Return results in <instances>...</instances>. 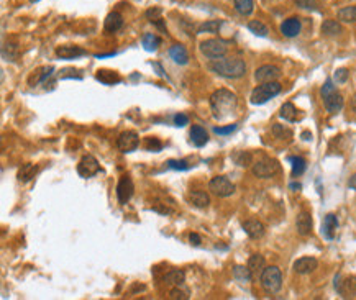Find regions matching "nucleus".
Masks as SVG:
<instances>
[{
	"label": "nucleus",
	"mask_w": 356,
	"mask_h": 300,
	"mask_svg": "<svg viewBox=\"0 0 356 300\" xmlns=\"http://www.w3.org/2000/svg\"><path fill=\"white\" fill-rule=\"evenodd\" d=\"M238 97L228 89H218L210 95V110L215 120H225L237 112Z\"/></svg>",
	"instance_id": "f257e3e1"
},
{
	"label": "nucleus",
	"mask_w": 356,
	"mask_h": 300,
	"mask_svg": "<svg viewBox=\"0 0 356 300\" xmlns=\"http://www.w3.org/2000/svg\"><path fill=\"white\" fill-rule=\"evenodd\" d=\"M212 73H215L220 77L225 79H240L246 74V64L240 57H220V59H212L209 64Z\"/></svg>",
	"instance_id": "f03ea898"
},
{
	"label": "nucleus",
	"mask_w": 356,
	"mask_h": 300,
	"mask_svg": "<svg viewBox=\"0 0 356 300\" xmlns=\"http://www.w3.org/2000/svg\"><path fill=\"white\" fill-rule=\"evenodd\" d=\"M320 95H322V100H323V105H325V109L328 113L335 115L338 112H341L345 105V100L343 97H341V94L336 91V87L333 86V80L332 79H327L325 84L320 89Z\"/></svg>",
	"instance_id": "7ed1b4c3"
},
{
	"label": "nucleus",
	"mask_w": 356,
	"mask_h": 300,
	"mask_svg": "<svg viewBox=\"0 0 356 300\" xmlns=\"http://www.w3.org/2000/svg\"><path fill=\"white\" fill-rule=\"evenodd\" d=\"M281 91H282V86L277 82V80H273V82H263L261 86L253 89L250 100L253 105H263V104H266V102L271 100V98L279 95Z\"/></svg>",
	"instance_id": "20e7f679"
},
{
	"label": "nucleus",
	"mask_w": 356,
	"mask_h": 300,
	"mask_svg": "<svg viewBox=\"0 0 356 300\" xmlns=\"http://www.w3.org/2000/svg\"><path fill=\"white\" fill-rule=\"evenodd\" d=\"M261 285L268 294H277L282 287V274L277 266L264 267L263 274L259 277Z\"/></svg>",
	"instance_id": "39448f33"
},
{
	"label": "nucleus",
	"mask_w": 356,
	"mask_h": 300,
	"mask_svg": "<svg viewBox=\"0 0 356 300\" xmlns=\"http://www.w3.org/2000/svg\"><path fill=\"white\" fill-rule=\"evenodd\" d=\"M200 53L209 59H220L227 55L228 51V41L220 38H210V39H204L199 44Z\"/></svg>",
	"instance_id": "423d86ee"
},
{
	"label": "nucleus",
	"mask_w": 356,
	"mask_h": 300,
	"mask_svg": "<svg viewBox=\"0 0 356 300\" xmlns=\"http://www.w3.org/2000/svg\"><path fill=\"white\" fill-rule=\"evenodd\" d=\"M209 190L214 195L222 197V199H227V197L235 194V184H232L230 179L225 177V176H215V177L210 179Z\"/></svg>",
	"instance_id": "0eeeda50"
},
{
	"label": "nucleus",
	"mask_w": 356,
	"mask_h": 300,
	"mask_svg": "<svg viewBox=\"0 0 356 300\" xmlns=\"http://www.w3.org/2000/svg\"><path fill=\"white\" fill-rule=\"evenodd\" d=\"M279 171H281L279 163L274 159H269V158L259 159L253 164V174L259 179H269V177H273L274 174H277Z\"/></svg>",
	"instance_id": "6e6552de"
},
{
	"label": "nucleus",
	"mask_w": 356,
	"mask_h": 300,
	"mask_svg": "<svg viewBox=\"0 0 356 300\" xmlns=\"http://www.w3.org/2000/svg\"><path fill=\"white\" fill-rule=\"evenodd\" d=\"M99 171H100V164H99V161L92 154H85L80 158L78 164V174L82 179L94 177L96 174H99Z\"/></svg>",
	"instance_id": "1a4fd4ad"
},
{
	"label": "nucleus",
	"mask_w": 356,
	"mask_h": 300,
	"mask_svg": "<svg viewBox=\"0 0 356 300\" xmlns=\"http://www.w3.org/2000/svg\"><path fill=\"white\" fill-rule=\"evenodd\" d=\"M139 146V136L137 131H123L117 140V148L121 151V153H133L135 150Z\"/></svg>",
	"instance_id": "9d476101"
},
{
	"label": "nucleus",
	"mask_w": 356,
	"mask_h": 300,
	"mask_svg": "<svg viewBox=\"0 0 356 300\" xmlns=\"http://www.w3.org/2000/svg\"><path fill=\"white\" fill-rule=\"evenodd\" d=\"M338 281H340V276L335 277L336 292L343 299H355L356 297V277L350 276V277H345L341 282H338Z\"/></svg>",
	"instance_id": "9b49d317"
},
{
	"label": "nucleus",
	"mask_w": 356,
	"mask_h": 300,
	"mask_svg": "<svg viewBox=\"0 0 356 300\" xmlns=\"http://www.w3.org/2000/svg\"><path fill=\"white\" fill-rule=\"evenodd\" d=\"M133 192H135L133 181L128 176H123L119 181V184H117V199H119V202L121 205H127L130 202V199L133 197Z\"/></svg>",
	"instance_id": "f8f14e48"
},
{
	"label": "nucleus",
	"mask_w": 356,
	"mask_h": 300,
	"mask_svg": "<svg viewBox=\"0 0 356 300\" xmlns=\"http://www.w3.org/2000/svg\"><path fill=\"white\" fill-rule=\"evenodd\" d=\"M279 77H281V69H279L277 66H273V64L261 66V68L256 69V73H255V79L261 84L273 82V80H277Z\"/></svg>",
	"instance_id": "ddd939ff"
},
{
	"label": "nucleus",
	"mask_w": 356,
	"mask_h": 300,
	"mask_svg": "<svg viewBox=\"0 0 356 300\" xmlns=\"http://www.w3.org/2000/svg\"><path fill=\"white\" fill-rule=\"evenodd\" d=\"M85 55H87V51L80 46H76V44H62V46L56 48V56L59 59H78V57Z\"/></svg>",
	"instance_id": "4468645a"
},
{
	"label": "nucleus",
	"mask_w": 356,
	"mask_h": 300,
	"mask_svg": "<svg viewBox=\"0 0 356 300\" xmlns=\"http://www.w3.org/2000/svg\"><path fill=\"white\" fill-rule=\"evenodd\" d=\"M300 30H302V23L297 17H291V19L284 20L281 23V33L286 38H296L300 33Z\"/></svg>",
	"instance_id": "2eb2a0df"
},
{
	"label": "nucleus",
	"mask_w": 356,
	"mask_h": 300,
	"mask_svg": "<svg viewBox=\"0 0 356 300\" xmlns=\"http://www.w3.org/2000/svg\"><path fill=\"white\" fill-rule=\"evenodd\" d=\"M318 266V261L312 256H305V258H300L297 259L294 262V271L297 274H310V272H314L317 269Z\"/></svg>",
	"instance_id": "dca6fc26"
},
{
	"label": "nucleus",
	"mask_w": 356,
	"mask_h": 300,
	"mask_svg": "<svg viewBox=\"0 0 356 300\" xmlns=\"http://www.w3.org/2000/svg\"><path fill=\"white\" fill-rule=\"evenodd\" d=\"M241 226H243V230H245L246 235L253 240H259L264 236V231H266L264 225L258 220H246V222H243Z\"/></svg>",
	"instance_id": "f3484780"
},
{
	"label": "nucleus",
	"mask_w": 356,
	"mask_h": 300,
	"mask_svg": "<svg viewBox=\"0 0 356 300\" xmlns=\"http://www.w3.org/2000/svg\"><path fill=\"white\" fill-rule=\"evenodd\" d=\"M189 136H191V143L197 148H202L209 143V133H207L205 128L200 127V125H192Z\"/></svg>",
	"instance_id": "a211bd4d"
},
{
	"label": "nucleus",
	"mask_w": 356,
	"mask_h": 300,
	"mask_svg": "<svg viewBox=\"0 0 356 300\" xmlns=\"http://www.w3.org/2000/svg\"><path fill=\"white\" fill-rule=\"evenodd\" d=\"M296 228L300 236H307L312 233V217H310L309 212H300L297 215Z\"/></svg>",
	"instance_id": "6ab92c4d"
},
{
	"label": "nucleus",
	"mask_w": 356,
	"mask_h": 300,
	"mask_svg": "<svg viewBox=\"0 0 356 300\" xmlns=\"http://www.w3.org/2000/svg\"><path fill=\"white\" fill-rule=\"evenodd\" d=\"M338 228V218L335 213H328L323 218V225H322V235L325 236L327 240H333L335 238V233Z\"/></svg>",
	"instance_id": "aec40b11"
},
{
	"label": "nucleus",
	"mask_w": 356,
	"mask_h": 300,
	"mask_svg": "<svg viewBox=\"0 0 356 300\" xmlns=\"http://www.w3.org/2000/svg\"><path fill=\"white\" fill-rule=\"evenodd\" d=\"M96 79L103 86H114V84L121 82V77L117 71H110V69H99L96 73Z\"/></svg>",
	"instance_id": "412c9836"
},
{
	"label": "nucleus",
	"mask_w": 356,
	"mask_h": 300,
	"mask_svg": "<svg viewBox=\"0 0 356 300\" xmlns=\"http://www.w3.org/2000/svg\"><path fill=\"white\" fill-rule=\"evenodd\" d=\"M121 26H123V17L119 12H110L109 15L105 17V21H103V30L109 31V33H115L119 31Z\"/></svg>",
	"instance_id": "4be33fe9"
},
{
	"label": "nucleus",
	"mask_w": 356,
	"mask_h": 300,
	"mask_svg": "<svg viewBox=\"0 0 356 300\" xmlns=\"http://www.w3.org/2000/svg\"><path fill=\"white\" fill-rule=\"evenodd\" d=\"M55 74V68L53 66H46V68H40L38 71H35V74L28 79V84L31 87H37L38 84H46V80Z\"/></svg>",
	"instance_id": "5701e85b"
},
{
	"label": "nucleus",
	"mask_w": 356,
	"mask_h": 300,
	"mask_svg": "<svg viewBox=\"0 0 356 300\" xmlns=\"http://www.w3.org/2000/svg\"><path fill=\"white\" fill-rule=\"evenodd\" d=\"M169 57L179 66H184L189 62V53L186 46H182V44H173L169 48Z\"/></svg>",
	"instance_id": "b1692460"
},
{
	"label": "nucleus",
	"mask_w": 356,
	"mask_h": 300,
	"mask_svg": "<svg viewBox=\"0 0 356 300\" xmlns=\"http://www.w3.org/2000/svg\"><path fill=\"white\" fill-rule=\"evenodd\" d=\"M248 267H250L253 277H261L266 267V259L261 254H253V256H250V259H248Z\"/></svg>",
	"instance_id": "393cba45"
},
{
	"label": "nucleus",
	"mask_w": 356,
	"mask_h": 300,
	"mask_svg": "<svg viewBox=\"0 0 356 300\" xmlns=\"http://www.w3.org/2000/svg\"><path fill=\"white\" fill-rule=\"evenodd\" d=\"M189 200H191V204L197 208H207L210 205V197L204 190L191 192V194H189Z\"/></svg>",
	"instance_id": "a878e982"
},
{
	"label": "nucleus",
	"mask_w": 356,
	"mask_h": 300,
	"mask_svg": "<svg viewBox=\"0 0 356 300\" xmlns=\"http://www.w3.org/2000/svg\"><path fill=\"white\" fill-rule=\"evenodd\" d=\"M37 172H38V166L37 164L26 163V164H23L19 169V181L23 182V184H26V182H30L31 179L37 176Z\"/></svg>",
	"instance_id": "bb28decb"
},
{
	"label": "nucleus",
	"mask_w": 356,
	"mask_h": 300,
	"mask_svg": "<svg viewBox=\"0 0 356 300\" xmlns=\"http://www.w3.org/2000/svg\"><path fill=\"white\" fill-rule=\"evenodd\" d=\"M279 115H281V118H284L286 122L294 123V122H297V118H299V110L296 109L292 102H286V104L281 107Z\"/></svg>",
	"instance_id": "cd10ccee"
},
{
	"label": "nucleus",
	"mask_w": 356,
	"mask_h": 300,
	"mask_svg": "<svg viewBox=\"0 0 356 300\" xmlns=\"http://www.w3.org/2000/svg\"><path fill=\"white\" fill-rule=\"evenodd\" d=\"M161 43H163V39H161L155 33H145V35H143V38H141L143 48H145L146 51H150V53L156 51V49L161 46Z\"/></svg>",
	"instance_id": "c85d7f7f"
},
{
	"label": "nucleus",
	"mask_w": 356,
	"mask_h": 300,
	"mask_svg": "<svg viewBox=\"0 0 356 300\" xmlns=\"http://www.w3.org/2000/svg\"><path fill=\"white\" fill-rule=\"evenodd\" d=\"M164 282L169 285H182L186 282V274L181 269H173L164 276Z\"/></svg>",
	"instance_id": "c756f323"
},
{
	"label": "nucleus",
	"mask_w": 356,
	"mask_h": 300,
	"mask_svg": "<svg viewBox=\"0 0 356 300\" xmlns=\"http://www.w3.org/2000/svg\"><path fill=\"white\" fill-rule=\"evenodd\" d=\"M322 33L327 37H336L341 33V25L336 20H325L322 23Z\"/></svg>",
	"instance_id": "7c9ffc66"
},
{
	"label": "nucleus",
	"mask_w": 356,
	"mask_h": 300,
	"mask_svg": "<svg viewBox=\"0 0 356 300\" xmlns=\"http://www.w3.org/2000/svg\"><path fill=\"white\" fill-rule=\"evenodd\" d=\"M338 20L345 21V23H355L356 21V5L345 7L338 10Z\"/></svg>",
	"instance_id": "2f4dec72"
},
{
	"label": "nucleus",
	"mask_w": 356,
	"mask_h": 300,
	"mask_svg": "<svg viewBox=\"0 0 356 300\" xmlns=\"http://www.w3.org/2000/svg\"><path fill=\"white\" fill-rule=\"evenodd\" d=\"M235 10L243 17L251 15L255 10V2L253 0H235Z\"/></svg>",
	"instance_id": "473e14b6"
},
{
	"label": "nucleus",
	"mask_w": 356,
	"mask_h": 300,
	"mask_svg": "<svg viewBox=\"0 0 356 300\" xmlns=\"http://www.w3.org/2000/svg\"><path fill=\"white\" fill-rule=\"evenodd\" d=\"M289 161L292 163V176L294 177H299L305 172V169H307V161L304 158L294 156V158H289Z\"/></svg>",
	"instance_id": "72a5a7b5"
},
{
	"label": "nucleus",
	"mask_w": 356,
	"mask_h": 300,
	"mask_svg": "<svg viewBox=\"0 0 356 300\" xmlns=\"http://www.w3.org/2000/svg\"><path fill=\"white\" fill-rule=\"evenodd\" d=\"M233 277H235L238 282H250L253 279V274H251L248 266H235L233 267Z\"/></svg>",
	"instance_id": "f704fd0d"
},
{
	"label": "nucleus",
	"mask_w": 356,
	"mask_h": 300,
	"mask_svg": "<svg viewBox=\"0 0 356 300\" xmlns=\"http://www.w3.org/2000/svg\"><path fill=\"white\" fill-rule=\"evenodd\" d=\"M223 21L222 20H209L205 23H202L199 28H197V33H218L220 26H222Z\"/></svg>",
	"instance_id": "c9c22d12"
},
{
	"label": "nucleus",
	"mask_w": 356,
	"mask_h": 300,
	"mask_svg": "<svg viewBox=\"0 0 356 300\" xmlns=\"http://www.w3.org/2000/svg\"><path fill=\"white\" fill-rule=\"evenodd\" d=\"M248 30H250L251 33H255L256 37H263V38L268 37V33H269L268 26L259 20H251L250 23H248Z\"/></svg>",
	"instance_id": "e433bc0d"
},
{
	"label": "nucleus",
	"mask_w": 356,
	"mask_h": 300,
	"mask_svg": "<svg viewBox=\"0 0 356 300\" xmlns=\"http://www.w3.org/2000/svg\"><path fill=\"white\" fill-rule=\"evenodd\" d=\"M233 161L238 166H241V168H248V166L253 164V156H251V153H248V151H237L233 154Z\"/></svg>",
	"instance_id": "4c0bfd02"
},
{
	"label": "nucleus",
	"mask_w": 356,
	"mask_h": 300,
	"mask_svg": "<svg viewBox=\"0 0 356 300\" xmlns=\"http://www.w3.org/2000/svg\"><path fill=\"white\" fill-rule=\"evenodd\" d=\"M171 300H187L189 299V290L184 289L182 285H174V289H171L169 292Z\"/></svg>",
	"instance_id": "58836bf2"
},
{
	"label": "nucleus",
	"mask_w": 356,
	"mask_h": 300,
	"mask_svg": "<svg viewBox=\"0 0 356 300\" xmlns=\"http://www.w3.org/2000/svg\"><path fill=\"white\" fill-rule=\"evenodd\" d=\"M271 130H273L274 135H276V138H281V140H289V138L292 136V131L291 130H287L284 125L274 123Z\"/></svg>",
	"instance_id": "ea45409f"
},
{
	"label": "nucleus",
	"mask_w": 356,
	"mask_h": 300,
	"mask_svg": "<svg viewBox=\"0 0 356 300\" xmlns=\"http://www.w3.org/2000/svg\"><path fill=\"white\" fill-rule=\"evenodd\" d=\"M166 164H168L169 169H174V171H187V169H191V164L186 159H169Z\"/></svg>",
	"instance_id": "a19ab883"
},
{
	"label": "nucleus",
	"mask_w": 356,
	"mask_h": 300,
	"mask_svg": "<svg viewBox=\"0 0 356 300\" xmlns=\"http://www.w3.org/2000/svg\"><path fill=\"white\" fill-rule=\"evenodd\" d=\"M145 148L148 151H155V153H158V151L163 150V143L158 140V138L148 136V138H145Z\"/></svg>",
	"instance_id": "79ce46f5"
},
{
	"label": "nucleus",
	"mask_w": 356,
	"mask_h": 300,
	"mask_svg": "<svg viewBox=\"0 0 356 300\" xmlns=\"http://www.w3.org/2000/svg\"><path fill=\"white\" fill-rule=\"evenodd\" d=\"M82 79V74H80V71L78 69H73V68H66L62 69L59 73V79Z\"/></svg>",
	"instance_id": "37998d69"
},
{
	"label": "nucleus",
	"mask_w": 356,
	"mask_h": 300,
	"mask_svg": "<svg viewBox=\"0 0 356 300\" xmlns=\"http://www.w3.org/2000/svg\"><path fill=\"white\" fill-rule=\"evenodd\" d=\"M145 15H146V19L151 21V23H155L156 20L161 19V15H163V10H161V7H151V8H148Z\"/></svg>",
	"instance_id": "c03bdc74"
},
{
	"label": "nucleus",
	"mask_w": 356,
	"mask_h": 300,
	"mask_svg": "<svg viewBox=\"0 0 356 300\" xmlns=\"http://www.w3.org/2000/svg\"><path fill=\"white\" fill-rule=\"evenodd\" d=\"M348 77H350V73H348V69H345V68L336 69L335 74H333V79H335V82H338V84H345L346 80H348Z\"/></svg>",
	"instance_id": "a18cd8bd"
},
{
	"label": "nucleus",
	"mask_w": 356,
	"mask_h": 300,
	"mask_svg": "<svg viewBox=\"0 0 356 300\" xmlns=\"http://www.w3.org/2000/svg\"><path fill=\"white\" fill-rule=\"evenodd\" d=\"M238 125L237 123H232V125H227V127H215L214 131L217 133V135H230L232 131H235Z\"/></svg>",
	"instance_id": "49530a36"
},
{
	"label": "nucleus",
	"mask_w": 356,
	"mask_h": 300,
	"mask_svg": "<svg viewBox=\"0 0 356 300\" xmlns=\"http://www.w3.org/2000/svg\"><path fill=\"white\" fill-rule=\"evenodd\" d=\"M173 122L176 127H186V125H189V116L184 113H178L173 116Z\"/></svg>",
	"instance_id": "de8ad7c7"
},
{
	"label": "nucleus",
	"mask_w": 356,
	"mask_h": 300,
	"mask_svg": "<svg viewBox=\"0 0 356 300\" xmlns=\"http://www.w3.org/2000/svg\"><path fill=\"white\" fill-rule=\"evenodd\" d=\"M294 2L300 8H309V10H314L315 8V0H294Z\"/></svg>",
	"instance_id": "09e8293b"
},
{
	"label": "nucleus",
	"mask_w": 356,
	"mask_h": 300,
	"mask_svg": "<svg viewBox=\"0 0 356 300\" xmlns=\"http://www.w3.org/2000/svg\"><path fill=\"white\" fill-rule=\"evenodd\" d=\"M189 241H191V244H194V246H200L202 238L197 235V233H191V235H189Z\"/></svg>",
	"instance_id": "8fccbe9b"
},
{
	"label": "nucleus",
	"mask_w": 356,
	"mask_h": 300,
	"mask_svg": "<svg viewBox=\"0 0 356 300\" xmlns=\"http://www.w3.org/2000/svg\"><path fill=\"white\" fill-rule=\"evenodd\" d=\"M348 187H350V189L356 190V172H355L353 176H351L350 179H348Z\"/></svg>",
	"instance_id": "3c124183"
},
{
	"label": "nucleus",
	"mask_w": 356,
	"mask_h": 300,
	"mask_svg": "<svg viewBox=\"0 0 356 300\" xmlns=\"http://www.w3.org/2000/svg\"><path fill=\"white\" fill-rule=\"evenodd\" d=\"M153 68H156V69H158V73H156L158 75H161V77H164V75H166V74H164V71H163V68H161V66L158 64V62H153Z\"/></svg>",
	"instance_id": "603ef678"
},
{
	"label": "nucleus",
	"mask_w": 356,
	"mask_h": 300,
	"mask_svg": "<svg viewBox=\"0 0 356 300\" xmlns=\"http://www.w3.org/2000/svg\"><path fill=\"white\" fill-rule=\"evenodd\" d=\"M350 105H351V110L356 112V94L353 97H351V102H350Z\"/></svg>",
	"instance_id": "864d4df0"
},
{
	"label": "nucleus",
	"mask_w": 356,
	"mask_h": 300,
	"mask_svg": "<svg viewBox=\"0 0 356 300\" xmlns=\"http://www.w3.org/2000/svg\"><path fill=\"white\" fill-rule=\"evenodd\" d=\"M289 187H291L292 190H300V189H302V186L299 184V182H292V184H291Z\"/></svg>",
	"instance_id": "5fc2aeb1"
},
{
	"label": "nucleus",
	"mask_w": 356,
	"mask_h": 300,
	"mask_svg": "<svg viewBox=\"0 0 356 300\" xmlns=\"http://www.w3.org/2000/svg\"><path fill=\"white\" fill-rule=\"evenodd\" d=\"M302 138H304V140H305V141H309V140H310V138H312V135H310V133H309V131H305V133H302Z\"/></svg>",
	"instance_id": "6e6d98bb"
},
{
	"label": "nucleus",
	"mask_w": 356,
	"mask_h": 300,
	"mask_svg": "<svg viewBox=\"0 0 356 300\" xmlns=\"http://www.w3.org/2000/svg\"><path fill=\"white\" fill-rule=\"evenodd\" d=\"M107 56H115V53H109V55H97L96 57H99V59H100V57H107Z\"/></svg>",
	"instance_id": "4d7b16f0"
}]
</instances>
